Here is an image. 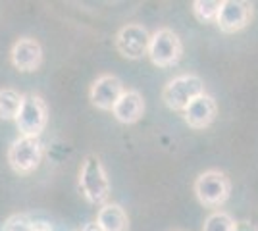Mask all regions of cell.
I'll return each instance as SVG.
<instances>
[{
  "mask_svg": "<svg viewBox=\"0 0 258 231\" xmlns=\"http://www.w3.org/2000/svg\"><path fill=\"white\" fill-rule=\"evenodd\" d=\"M205 95V83L195 73H183L170 79L162 91L164 104L175 112H183L197 97Z\"/></svg>",
  "mask_w": 258,
  "mask_h": 231,
  "instance_id": "obj_1",
  "label": "cell"
},
{
  "mask_svg": "<svg viewBox=\"0 0 258 231\" xmlns=\"http://www.w3.org/2000/svg\"><path fill=\"white\" fill-rule=\"evenodd\" d=\"M79 189L83 197L93 204H102L110 195L106 170L100 162V158L95 154H89L83 160L81 172H79Z\"/></svg>",
  "mask_w": 258,
  "mask_h": 231,
  "instance_id": "obj_2",
  "label": "cell"
},
{
  "mask_svg": "<svg viewBox=\"0 0 258 231\" xmlns=\"http://www.w3.org/2000/svg\"><path fill=\"white\" fill-rule=\"evenodd\" d=\"M231 183L226 174L218 170H208L197 177L195 181V195L199 202L206 208H218L229 198Z\"/></svg>",
  "mask_w": 258,
  "mask_h": 231,
  "instance_id": "obj_3",
  "label": "cell"
},
{
  "mask_svg": "<svg viewBox=\"0 0 258 231\" xmlns=\"http://www.w3.org/2000/svg\"><path fill=\"white\" fill-rule=\"evenodd\" d=\"M147 54L151 62L158 67H170L175 66L183 54V44L179 35L173 33L172 29L162 27L154 35H151V43Z\"/></svg>",
  "mask_w": 258,
  "mask_h": 231,
  "instance_id": "obj_4",
  "label": "cell"
},
{
  "mask_svg": "<svg viewBox=\"0 0 258 231\" xmlns=\"http://www.w3.org/2000/svg\"><path fill=\"white\" fill-rule=\"evenodd\" d=\"M48 121V110L46 104L39 95H23L22 108L18 112L16 125L22 133V137H35L39 139V135L44 131Z\"/></svg>",
  "mask_w": 258,
  "mask_h": 231,
  "instance_id": "obj_5",
  "label": "cell"
},
{
  "mask_svg": "<svg viewBox=\"0 0 258 231\" xmlns=\"http://www.w3.org/2000/svg\"><path fill=\"white\" fill-rule=\"evenodd\" d=\"M43 160V144L35 137H20L8 150V162L16 174H31Z\"/></svg>",
  "mask_w": 258,
  "mask_h": 231,
  "instance_id": "obj_6",
  "label": "cell"
},
{
  "mask_svg": "<svg viewBox=\"0 0 258 231\" xmlns=\"http://www.w3.org/2000/svg\"><path fill=\"white\" fill-rule=\"evenodd\" d=\"M151 43L149 31L139 23H127L116 33V48L129 60H139L147 54Z\"/></svg>",
  "mask_w": 258,
  "mask_h": 231,
  "instance_id": "obj_7",
  "label": "cell"
},
{
  "mask_svg": "<svg viewBox=\"0 0 258 231\" xmlns=\"http://www.w3.org/2000/svg\"><path fill=\"white\" fill-rule=\"evenodd\" d=\"M252 20V4L245 0H222L216 23L224 33H237Z\"/></svg>",
  "mask_w": 258,
  "mask_h": 231,
  "instance_id": "obj_8",
  "label": "cell"
},
{
  "mask_svg": "<svg viewBox=\"0 0 258 231\" xmlns=\"http://www.w3.org/2000/svg\"><path fill=\"white\" fill-rule=\"evenodd\" d=\"M121 95H123V85H121L119 77L112 75V73L98 75L89 91V99L98 110H112Z\"/></svg>",
  "mask_w": 258,
  "mask_h": 231,
  "instance_id": "obj_9",
  "label": "cell"
},
{
  "mask_svg": "<svg viewBox=\"0 0 258 231\" xmlns=\"http://www.w3.org/2000/svg\"><path fill=\"white\" fill-rule=\"evenodd\" d=\"M12 64L20 71H37L43 64V48L39 41L23 37L12 46Z\"/></svg>",
  "mask_w": 258,
  "mask_h": 231,
  "instance_id": "obj_10",
  "label": "cell"
},
{
  "mask_svg": "<svg viewBox=\"0 0 258 231\" xmlns=\"http://www.w3.org/2000/svg\"><path fill=\"white\" fill-rule=\"evenodd\" d=\"M216 114H218V106H216V100L210 95H201L183 110V118L185 123L193 129H206L210 127L216 120Z\"/></svg>",
  "mask_w": 258,
  "mask_h": 231,
  "instance_id": "obj_11",
  "label": "cell"
},
{
  "mask_svg": "<svg viewBox=\"0 0 258 231\" xmlns=\"http://www.w3.org/2000/svg\"><path fill=\"white\" fill-rule=\"evenodd\" d=\"M112 114L119 123H125V125L135 123L145 114V100L137 91H123V95L114 104Z\"/></svg>",
  "mask_w": 258,
  "mask_h": 231,
  "instance_id": "obj_12",
  "label": "cell"
},
{
  "mask_svg": "<svg viewBox=\"0 0 258 231\" xmlns=\"http://www.w3.org/2000/svg\"><path fill=\"white\" fill-rule=\"evenodd\" d=\"M97 223L100 231H127L129 229V218L125 210L119 204H104L98 210Z\"/></svg>",
  "mask_w": 258,
  "mask_h": 231,
  "instance_id": "obj_13",
  "label": "cell"
},
{
  "mask_svg": "<svg viewBox=\"0 0 258 231\" xmlns=\"http://www.w3.org/2000/svg\"><path fill=\"white\" fill-rule=\"evenodd\" d=\"M23 95L14 89H2L0 91V120H16L18 112L22 108Z\"/></svg>",
  "mask_w": 258,
  "mask_h": 231,
  "instance_id": "obj_14",
  "label": "cell"
},
{
  "mask_svg": "<svg viewBox=\"0 0 258 231\" xmlns=\"http://www.w3.org/2000/svg\"><path fill=\"white\" fill-rule=\"evenodd\" d=\"M220 6H222V0H195L193 14L197 16V20L203 23L216 22Z\"/></svg>",
  "mask_w": 258,
  "mask_h": 231,
  "instance_id": "obj_15",
  "label": "cell"
},
{
  "mask_svg": "<svg viewBox=\"0 0 258 231\" xmlns=\"http://www.w3.org/2000/svg\"><path fill=\"white\" fill-rule=\"evenodd\" d=\"M233 227H235L233 218H231L227 212L218 210V212H212V214L206 218L203 231H233Z\"/></svg>",
  "mask_w": 258,
  "mask_h": 231,
  "instance_id": "obj_16",
  "label": "cell"
},
{
  "mask_svg": "<svg viewBox=\"0 0 258 231\" xmlns=\"http://www.w3.org/2000/svg\"><path fill=\"white\" fill-rule=\"evenodd\" d=\"M233 231H258V227L250 221H235Z\"/></svg>",
  "mask_w": 258,
  "mask_h": 231,
  "instance_id": "obj_17",
  "label": "cell"
},
{
  "mask_svg": "<svg viewBox=\"0 0 258 231\" xmlns=\"http://www.w3.org/2000/svg\"><path fill=\"white\" fill-rule=\"evenodd\" d=\"M29 231H52V227L46 221H35V223H29Z\"/></svg>",
  "mask_w": 258,
  "mask_h": 231,
  "instance_id": "obj_18",
  "label": "cell"
},
{
  "mask_svg": "<svg viewBox=\"0 0 258 231\" xmlns=\"http://www.w3.org/2000/svg\"><path fill=\"white\" fill-rule=\"evenodd\" d=\"M6 231H29L27 223H8Z\"/></svg>",
  "mask_w": 258,
  "mask_h": 231,
  "instance_id": "obj_19",
  "label": "cell"
},
{
  "mask_svg": "<svg viewBox=\"0 0 258 231\" xmlns=\"http://www.w3.org/2000/svg\"><path fill=\"white\" fill-rule=\"evenodd\" d=\"M83 231H100V227H98L97 223H89V225L83 227Z\"/></svg>",
  "mask_w": 258,
  "mask_h": 231,
  "instance_id": "obj_20",
  "label": "cell"
},
{
  "mask_svg": "<svg viewBox=\"0 0 258 231\" xmlns=\"http://www.w3.org/2000/svg\"><path fill=\"white\" fill-rule=\"evenodd\" d=\"M173 231H181V229H173Z\"/></svg>",
  "mask_w": 258,
  "mask_h": 231,
  "instance_id": "obj_21",
  "label": "cell"
}]
</instances>
